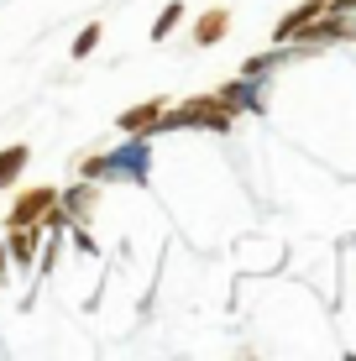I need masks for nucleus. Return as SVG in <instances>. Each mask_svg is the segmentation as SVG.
<instances>
[{
    "label": "nucleus",
    "instance_id": "obj_2",
    "mask_svg": "<svg viewBox=\"0 0 356 361\" xmlns=\"http://www.w3.org/2000/svg\"><path fill=\"white\" fill-rule=\"evenodd\" d=\"M220 32H226V11H215V16H204V21H200V42H215Z\"/></svg>",
    "mask_w": 356,
    "mask_h": 361
},
{
    "label": "nucleus",
    "instance_id": "obj_6",
    "mask_svg": "<svg viewBox=\"0 0 356 361\" xmlns=\"http://www.w3.org/2000/svg\"><path fill=\"white\" fill-rule=\"evenodd\" d=\"M173 21H178V6H168V11H163V21H157V37H168V27H173Z\"/></svg>",
    "mask_w": 356,
    "mask_h": 361
},
{
    "label": "nucleus",
    "instance_id": "obj_1",
    "mask_svg": "<svg viewBox=\"0 0 356 361\" xmlns=\"http://www.w3.org/2000/svg\"><path fill=\"white\" fill-rule=\"evenodd\" d=\"M42 204H53V194L37 189L32 199H21V204H16V220H37V209H42Z\"/></svg>",
    "mask_w": 356,
    "mask_h": 361
},
{
    "label": "nucleus",
    "instance_id": "obj_5",
    "mask_svg": "<svg viewBox=\"0 0 356 361\" xmlns=\"http://www.w3.org/2000/svg\"><path fill=\"white\" fill-rule=\"evenodd\" d=\"M94 42H100V32H94V27H90V32H84V37H79V47H73V53H79V58H84V53H90V47H94Z\"/></svg>",
    "mask_w": 356,
    "mask_h": 361
},
{
    "label": "nucleus",
    "instance_id": "obj_3",
    "mask_svg": "<svg viewBox=\"0 0 356 361\" xmlns=\"http://www.w3.org/2000/svg\"><path fill=\"white\" fill-rule=\"evenodd\" d=\"M147 121H157V105H142V110H131V116L121 121V126H126V131H137V126H147Z\"/></svg>",
    "mask_w": 356,
    "mask_h": 361
},
{
    "label": "nucleus",
    "instance_id": "obj_4",
    "mask_svg": "<svg viewBox=\"0 0 356 361\" xmlns=\"http://www.w3.org/2000/svg\"><path fill=\"white\" fill-rule=\"evenodd\" d=\"M21 163H27V152H21V147H11V152L0 157V183H6V178H11V168H21Z\"/></svg>",
    "mask_w": 356,
    "mask_h": 361
}]
</instances>
